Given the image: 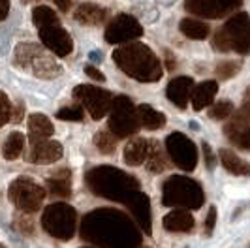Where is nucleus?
<instances>
[{
  "instance_id": "c9c22d12",
  "label": "nucleus",
  "mask_w": 250,
  "mask_h": 248,
  "mask_svg": "<svg viewBox=\"0 0 250 248\" xmlns=\"http://www.w3.org/2000/svg\"><path fill=\"white\" fill-rule=\"evenodd\" d=\"M216 226V207H211L209 212H207V218H205V233L211 235Z\"/></svg>"
},
{
  "instance_id": "423d86ee",
  "label": "nucleus",
  "mask_w": 250,
  "mask_h": 248,
  "mask_svg": "<svg viewBox=\"0 0 250 248\" xmlns=\"http://www.w3.org/2000/svg\"><path fill=\"white\" fill-rule=\"evenodd\" d=\"M49 53L51 51H47L40 43L25 41L15 47L13 62L17 68L26 70L40 79H55L61 75L62 70H61V64L55 61Z\"/></svg>"
},
{
  "instance_id": "4c0bfd02",
  "label": "nucleus",
  "mask_w": 250,
  "mask_h": 248,
  "mask_svg": "<svg viewBox=\"0 0 250 248\" xmlns=\"http://www.w3.org/2000/svg\"><path fill=\"white\" fill-rule=\"evenodd\" d=\"M17 227H19L23 233H26V235H32V233H34V224L30 222L28 218H23V216H19V220H17Z\"/></svg>"
},
{
  "instance_id": "9d476101",
  "label": "nucleus",
  "mask_w": 250,
  "mask_h": 248,
  "mask_svg": "<svg viewBox=\"0 0 250 248\" xmlns=\"http://www.w3.org/2000/svg\"><path fill=\"white\" fill-rule=\"evenodd\" d=\"M47 190L28 177H17L8 188V198L13 205L25 214H34L40 211Z\"/></svg>"
},
{
  "instance_id": "9b49d317",
  "label": "nucleus",
  "mask_w": 250,
  "mask_h": 248,
  "mask_svg": "<svg viewBox=\"0 0 250 248\" xmlns=\"http://www.w3.org/2000/svg\"><path fill=\"white\" fill-rule=\"evenodd\" d=\"M166 152L177 167L187 173L198 167V147L183 132H173L166 137Z\"/></svg>"
},
{
  "instance_id": "2f4dec72",
  "label": "nucleus",
  "mask_w": 250,
  "mask_h": 248,
  "mask_svg": "<svg viewBox=\"0 0 250 248\" xmlns=\"http://www.w3.org/2000/svg\"><path fill=\"white\" fill-rule=\"evenodd\" d=\"M57 119H61V121H70V123H81V121H83V105H81V103L66 105V107L57 111Z\"/></svg>"
},
{
  "instance_id": "39448f33",
  "label": "nucleus",
  "mask_w": 250,
  "mask_h": 248,
  "mask_svg": "<svg viewBox=\"0 0 250 248\" xmlns=\"http://www.w3.org/2000/svg\"><path fill=\"white\" fill-rule=\"evenodd\" d=\"M203 201H205V192L198 181L188 179L185 175H173L164 181L162 203L166 207L196 211L203 205Z\"/></svg>"
},
{
  "instance_id": "aec40b11",
  "label": "nucleus",
  "mask_w": 250,
  "mask_h": 248,
  "mask_svg": "<svg viewBox=\"0 0 250 248\" xmlns=\"http://www.w3.org/2000/svg\"><path fill=\"white\" fill-rule=\"evenodd\" d=\"M218 94V83L209 79V81H203L200 85L194 87V92H192V107L194 111H201L205 107H211L214 103V98Z\"/></svg>"
},
{
  "instance_id": "b1692460",
  "label": "nucleus",
  "mask_w": 250,
  "mask_h": 248,
  "mask_svg": "<svg viewBox=\"0 0 250 248\" xmlns=\"http://www.w3.org/2000/svg\"><path fill=\"white\" fill-rule=\"evenodd\" d=\"M224 134H226V137L235 145V147L250 150V124L249 123H239V121H233V123L226 124Z\"/></svg>"
},
{
  "instance_id": "7ed1b4c3",
  "label": "nucleus",
  "mask_w": 250,
  "mask_h": 248,
  "mask_svg": "<svg viewBox=\"0 0 250 248\" xmlns=\"http://www.w3.org/2000/svg\"><path fill=\"white\" fill-rule=\"evenodd\" d=\"M85 183L94 196L125 205L136 192H139L138 179L113 165H98L88 169L85 175Z\"/></svg>"
},
{
  "instance_id": "bb28decb",
  "label": "nucleus",
  "mask_w": 250,
  "mask_h": 248,
  "mask_svg": "<svg viewBox=\"0 0 250 248\" xmlns=\"http://www.w3.org/2000/svg\"><path fill=\"white\" fill-rule=\"evenodd\" d=\"M179 28H181V32L187 38H190V40H205V38L209 36V32H211V28H209L207 23H203L200 19H194V17L183 19V21L179 23Z\"/></svg>"
},
{
  "instance_id": "a18cd8bd",
  "label": "nucleus",
  "mask_w": 250,
  "mask_h": 248,
  "mask_svg": "<svg viewBox=\"0 0 250 248\" xmlns=\"http://www.w3.org/2000/svg\"><path fill=\"white\" fill-rule=\"evenodd\" d=\"M141 248H149V247H141Z\"/></svg>"
},
{
  "instance_id": "c756f323",
  "label": "nucleus",
  "mask_w": 250,
  "mask_h": 248,
  "mask_svg": "<svg viewBox=\"0 0 250 248\" xmlns=\"http://www.w3.org/2000/svg\"><path fill=\"white\" fill-rule=\"evenodd\" d=\"M94 145L100 154H113L117 149V137L113 136L109 130H100L94 136Z\"/></svg>"
},
{
  "instance_id": "f03ea898",
  "label": "nucleus",
  "mask_w": 250,
  "mask_h": 248,
  "mask_svg": "<svg viewBox=\"0 0 250 248\" xmlns=\"http://www.w3.org/2000/svg\"><path fill=\"white\" fill-rule=\"evenodd\" d=\"M113 62L121 72L139 83H156L164 75L160 59L145 43H126L113 51Z\"/></svg>"
},
{
  "instance_id": "412c9836",
  "label": "nucleus",
  "mask_w": 250,
  "mask_h": 248,
  "mask_svg": "<svg viewBox=\"0 0 250 248\" xmlns=\"http://www.w3.org/2000/svg\"><path fill=\"white\" fill-rule=\"evenodd\" d=\"M150 152V139L145 137H134L132 141H128L125 147L123 158L128 165H141L149 158Z\"/></svg>"
},
{
  "instance_id": "a19ab883",
  "label": "nucleus",
  "mask_w": 250,
  "mask_h": 248,
  "mask_svg": "<svg viewBox=\"0 0 250 248\" xmlns=\"http://www.w3.org/2000/svg\"><path fill=\"white\" fill-rule=\"evenodd\" d=\"M10 13V0H0V21H4Z\"/></svg>"
},
{
  "instance_id": "c03bdc74",
  "label": "nucleus",
  "mask_w": 250,
  "mask_h": 248,
  "mask_svg": "<svg viewBox=\"0 0 250 248\" xmlns=\"http://www.w3.org/2000/svg\"><path fill=\"white\" fill-rule=\"evenodd\" d=\"M83 248H92V247H83Z\"/></svg>"
},
{
  "instance_id": "473e14b6",
  "label": "nucleus",
  "mask_w": 250,
  "mask_h": 248,
  "mask_svg": "<svg viewBox=\"0 0 250 248\" xmlns=\"http://www.w3.org/2000/svg\"><path fill=\"white\" fill-rule=\"evenodd\" d=\"M241 70V62H233V61H226V62H220L218 66H216V70H214V74L218 79H229V77H233V75H237V72Z\"/></svg>"
},
{
  "instance_id": "7c9ffc66",
  "label": "nucleus",
  "mask_w": 250,
  "mask_h": 248,
  "mask_svg": "<svg viewBox=\"0 0 250 248\" xmlns=\"http://www.w3.org/2000/svg\"><path fill=\"white\" fill-rule=\"evenodd\" d=\"M233 113V103L229 100H220L209 107V119L213 121H224Z\"/></svg>"
},
{
  "instance_id": "dca6fc26",
  "label": "nucleus",
  "mask_w": 250,
  "mask_h": 248,
  "mask_svg": "<svg viewBox=\"0 0 250 248\" xmlns=\"http://www.w3.org/2000/svg\"><path fill=\"white\" fill-rule=\"evenodd\" d=\"M64 149L59 141L53 139H45V141H38V143H30V152H28V162L38 164V165H47V164H55L62 158Z\"/></svg>"
},
{
  "instance_id": "ea45409f",
  "label": "nucleus",
  "mask_w": 250,
  "mask_h": 248,
  "mask_svg": "<svg viewBox=\"0 0 250 248\" xmlns=\"http://www.w3.org/2000/svg\"><path fill=\"white\" fill-rule=\"evenodd\" d=\"M25 117V103L23 102H17L15 103V109L12 111V123H21Z\"/></svg>"
},
{
  "instance_id": "4be33fe9",
  "label": "nucleus",
  "mask_w": 250,
  "mask_h": 248,
  "mask_svg": "<svg viewBox=\"0 0 250 248\" xmlns=\"http://www.w3.org/2000/svg\"><path fill=\"white\" fill-rule=\"evenodd\" d=\"M164 229L171 233H188L194 227V216L187 209H175L164 216Z\"/></svg>"
},
{
  "instance_id": "0eeeda50",
  "label": "nucleus",
  "mask_w": 250,
  "mask_h": 248,
  "mask_svg": "<svg viewBox=\"0 0 250 248\" xmlns=\"http://www.w3.org/2000/svg\"><path fill=\"white\" fill-rule=\"evenodd\" d=\"M213 47L220 53H237L249 55L250 53V15L249 13H235L226 25L214 34Z\"/></svg>"
},
{
  "instance_id": "1a4fd4ad",
  "label": "nucleus",
  "mask_w": 250,
  "mask_h": 248,
  "mask_svg": "<svg viewBox=\"0 0 250 248\" xmlns=\"http://www.w3.org/2000/svg\"><path fill=\"white\" fill-rule=\"evenodd\" d=\"M139 117L138 107L128 96H115L109 109V119H107V130L111 132L117 139H125L138 134L139 130Z\"/></svg>"
},
{
  "instance_id": "e433bc0d",
  "label": "nucleus",
  "mask_w": 250,
  "mask_h": 248,
  "mask_svg": "<svg viewBox=\"0 0 250 248\" xmlns=\"http://www.w3.org/2000/svg\"><path fill=\"white\" fill-rule=\"evenodd\" d=\"M201 149H203V156H205V165H207L209 169H213L214 164H216V156L213 154V150H211V147H209V143H203Z\"/></svg>"
},
{
  "instance_id": "79ce46f5",
  "label": "nucleus",
  "mask_w": 250,
  "mask_h": 248,
  "mask_svg": "<svg viewBox=\"0 0 250 248\" xmlns=\"http://www.w3.org/2000/svg\"><path fill=\"white\" fill-rule=\"evenodd\" d=\"M55 4H57V8L61 12H68L70 6H72V0H55Z\"/></svg>"
},
{
  "instance_id": "72a5a7b5",
  "label": "nucleus",
  "mask_w": 250,
  "mask_h": 248,
  "mask_svg": "<svg viewBox=\"0 0 250 248\" xmlns=\"http://www.w3.org/2000/svg\"><path fill=\"white\" fill-rule=\"evenodd\" d=\"M12 111H13V107H12L10 98H8V94L0 90V128L12 121Z\"/></svg>"
},
{
  "instance_id": "f704fd0d",
  "label": "nucleus",
  "mask_w": 250,
  "mask_h": 248,
  "mask_svg": "<svg viewBox=\"0 0 250 248\" xmlns=\"http://www.w3.org/2000/svg\"><path fill=\"white\" fill-rule=\"evenodd\" d=\"M235 121H239V123H249L250 121V87L249 90L245 92V102H243V109L239 111L237 119Z\"/></svg>"
},
{
  "instance_id": "cd10ccee",
  "label": "nucleus",
  "mask_w": 250,
  "mask_h": 248,
  "mask_svg": "<svg viewBox=\"0 0 250 248\" xmlns=\"http://www.w3.org/2000/svg\"><path fill=\"white\" fill-rule=\"evenodd\" d=\"M23 149H25V136L21 132H12L4 141L2 156L6 160H17L23 154Z\"/></svg>"
},
{
  "instance_id": "ddd939ff",
  "label": "nucleus",
  "mask_w": 250,
  "mask_h": 248,
  "mask_svg": "<svg viewBox=\"0 0 250 248\" xmlns=\"http://www.w3.org/2000/svg\"><path fill=\"white\" fill-rule=\"evenodd\" d=\"M143 36V26L130 13H119L105 26L104 38L111 45H126Z\"/></svg>"
},
{
  "instance_id": "a878e982",
  "label": "nucleus",
  "mask_w": 250,
  "mask_h": 248,
  "mask_svg": "<svg viewBox=\"0 0 250 248\" xmlns=\"http://www.w3.org/2000/svg\"><path fill=\"white\" fill-rule=\"evenodd\" d=\"M138 117L139 124L145 130H160L166 126V115L154 107H150L149 103H141L138 105Z\"/></svg>"
},
{
  "instance_id": "37998d69",
  "label": "nucleus",
  "mask_w": 250,
  "mask_h": 248,
  "mask_svg": "<svg viewBox=\"0 0 250 248\" xmlns=\"http://www.w3.org/2000/svg\"><path fill=\"white\" fill-rule=\"evenodd\" d=\"M166 55H167V68L173 70V68H175V57H171L169 53H166Z\"/></svg>"
},
{
  "instance_id": "a211bd4d",
  "label": "nucleus",
  "mask_w": 250,
  "mask_h": 248,
  "mask_svg": "<svg viewBox=\"0 0 250 248\" xmlns=\"http://www.w3.org/2000/svg\"><path fill=\"white\" fill-rule=\"evenodd\" d=\"M45 190L55 198H70L72 196V171L68 167H59L45 179Z\"/></svg>"
},
{
  "instance_id": "2eb2a0df",
  "label": "nucleus",
  "mask_w": 250,
  "mask_h": 248,
  "mask_svg": "<svg viewBox=\"0 0 250 248\" xmlns=\"http://www.w3.org/2000/svg\"><path fill=\"white\" fill-rule=\"evenodd\" d=\"M126 207L130 209L134 220H136V224L139 226V229H141L145 235H150V233H152V214H150L149 196L139 190V192H136L132 198L128 199Z\"/></svg>"
},
{
  "instance_id": "58836bf2",
  "label": "nucleus",
  "mask_w": 250,
  "mask_h": 248,
  "mask_svg": "<svg viewBox=\"0 0 250 248\" xmlns=\"http://www.w3.org/2000/svg\"><path fill=\"white\" fill-rule=\"evenodd\" d=\"M85 74H87L90 79L98 81V83H104V81H105V75L102 74L98 68H94V66H85Z\"/></svg>"
},
{
  "instance_id": "393cba45",
  "label": "nucleus",
  "mask_w": 250,
  "mask_h": 248,
  "mask_svg": "<svg viewBox=\"0 0 250 248\" xmlns=\"http://www.w3.org/2000/svg\"><path fill=\"white\" fill-rule=\"evenodd\" d=\"M218 156H220V164L224 165L226 171L239 175V177H249L250 175V164L243 160L241 156H237L233 150L222 149L218 152Z\"/></svg>"
},
{
  "instance_id": "4468645a",
  "label": "nucleus",
  "mask_w": 250,
  "mask_h": 248,
  "mask_svg": "<svg viewBox=\"0 0 250 248\" xmlns=\"http://www.w3.org/2000/svg\"><path fill=\"white\" fill-rule=\"evenodd\" d=\"M243 0H185V10L201 19H220L237 12Z\"/></svg>"
},
{
  "instance_id": "f257e3e1",
  "label": "nucleus",
  "mask_w": 250,
  "mask_h": 248,
  "mask_svg": "<svg viewBox=\"0 0 250 248\" xmlns=\"http://www.w3.org/2000/svg\"><path fill=\"white\" fill-rule=\"evenodd\" d=\"M79 235L94 248H141V229L128 214L117 209H96L83 216Z\"/></svg>"
},
{
  "instance_id": "20e7f679",
  "label": "nucleus",
  "mask_w": 250,
  "mask_h": 248,
  "mask_svg": "<svg viewBox=\"0 0 250 248\" xmlns=\"http://www.w3.org/2000/svg\"><path fill=\"white\" fill-rule=\"evenodd\" d=\"M32 23L38 28L42 45L55 57L64 59L74 51V40L62 28L59 15L49 6H36L32 12Z\"/></svg>"
},
{
  "instance_id": "6e6552de",
  "label": "nucleus",
  "mask_w": 250,
  "mask_h": 248,
  "mask_svg": "<svg viewBox=\"0 0 250 248\" xmlns=\"http://www.w3.org/2000/svg\"><path fill=\"white\" fill-rule=\"evenodd\" d=\"M42 227L59 241H70L77 231V211L64 201L51 203L42 214Z\"/></svg>"
},
{
  "instance_id": "f3484780",
  "label": "nucleus",
  "mask_w": 250,
  "mask_h": 248,
  "mask_svg": "<svg viewBox=\"0 0 250 248\" xmlns=\"http://www.w3.org/2000/svg\"><path fill=\"white\" fill-rule=\"evenodd\" d=\"M194 79L188 75H177L173 77L167 87H166V96L167 100L177 105L179 109H187L188 100H192V92H194Z\"/></svg>"
},
{
  "instance_id": "6ab92c4d",
  "label": "nucleus",
  "mask_w": 250,
  "mask_h": 248,
  "mask_svg": "<svg viewBox=\"0 0 250 248\" xmlns=\"http://www.w3.org/2000/svg\"><path fill=\"white\" fill-rule=\"evenodd\" d=\"M109 17V12L105 8H102L98 4H92V2H85V4H79L74 12V19L81 25L87 26H96L105 23Z\"/></svg>"
},
{
  "instance_id": "c85d7f7f",
  "label": "nucleus",
  "mask_w": 250,
  "mask_h": 248,
  "mask_svg": "<svg viewBox=\"0 0 250 248\" xmlns=\"http://www.w3.org/2000/svg\"><path fill=\"white\" fill-rule=\"evenodd\" d=\"M145 165H147V169H149L150 173L154 175L162 173L164 169L167 167V160H166L162 149H160V145L156 141H150V152L147 162H145Z\"/></svg>"
},
{
  "instance_id": "f8f14e48",
  "label": "nucleus",
  "mask_w": 250,
  "mask_h": 248,
  "mask_svg": "<svg viewBox=\"0 0 250 248\" xmlns=\"http://www.w3.org/2000/svg\"><path fill=\"white\" fill-rule=\"evenodd\" d=\"M74 98L77 103H81L87 109L94 121H102L109 113L113 103L111 92L94 85H77L74 88Z\"/></svg>"
},
{
  "instance_id": "5701e85b",
  "label": "nucleus",
  "mask_w": 250,
  "mask_h": 248,
  "mask_svg": "<svg viewBox=\"0 0 250 248\" xmlns=\"http://www.w3.org/2000/svg\"><path fill=\"white\" fill-rule=\"evenodd\" d=\"M55 134V126L43 113H34L28 117V137L30 143H38V141H45L51 139Z\"/></svg>"
}]
</instances>
